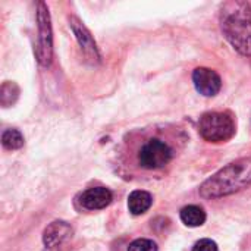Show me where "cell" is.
<instances>
[{
	"label": "cell",
	"instance_id": "obj_10",
	"mask_svg": "<svg viewBox=\"0 0 251 251\" xmlns=\"http://www.w3.org/2000/svg\"><path fill=\"white\" fill-rule=\"evenodd\" d=\"M153 204V199L147 191L137 190L132 191L128 197V209L132 215H143L146 213Z\"/></svg>",
	"mask_w": 251,
	"mask_h": 251
},
{
	"label": "cell",
	"instance_id": "obj_9",
	"mask_svg": "<svg viewBox=\"0 0 251 251\" xmlns=\"http://www.w3.org/2000/svg\"><path fill=\"white\" fill-rule=\"evenodd\" d=\"M71 26H72L74 34L76 35V38H78L81 47L84 49V53H85L88 57H91V59H99V51H97L96 43L93 41V38H91L88 29H87L79 21H76L75 18L71 19Z\"/></svg>",
	"mask_w": 251,
	"mask_h": 251
},
{
	"label": "cell",
	"instance_id": "obj_11",
	"mask_svg": "<svg viewBox=\"0 0 251 251\" xmlns=\"http://www.w3.org/2000/svg\"><path fill=\"white\" fill-rule=\"evenodd\" d=\"M181 221L191 228L201 226L206 222V212L200 206H187L181 210Z\"/></svg>",
	"mask_w": 251,
	"mask_h": 251
},
{
	"label": "cell",
	"instance_id": "obj_7",
	"mask_svg": "<svg viewBox=\"0 0 251 251\" xmlns=\"http://www.w3.org/2000/svg\"><path fill=\"white\" fill-rule=\"evenodd\" d=\"M110 203H112V193L104 187L88 188L79 196V204L87 210H100L107 207Z\"/></svg>",
	"mask_w": 251,
	"mask_h": 251
},
{
	"label": "cell",
	"instance_id": "obj_3",
	"mask_svg": "<svg viewBox=\"0 0 251 251\" xmlns=\"http://www.w3.org/2000/svg\"><path fill=\"white\" fill-rule=\"evenodd\" d=\"M251 184V159H240L229 163L201 187L200 194L204 199H221L234 194Z\"/></svg>",
	"mask_w": 251,
	"mask_h": 251
},
{
	"label": "cell",
	"instance_id": "obj_8",
	"mask_svg": "<svg viewBox=\"0 0 251 251\" xmlns=\"http://www.w3.org/2000/svg\"><path fill=\"white\" fill-rule=\"evenodd\" d=\"M71 235H72V229L69 225H66L65 222H53L44 231L43 240L49 249H54V247L60 246L63 241H66Z\"/></svg>",
	"mask_w": 251,
	"mask_h": 251
},
{
	"label": "cell",
	"instance_id": "obj_5",
	"mask_svg": "<svg viewBox=\"0 0 251 251\" xmlns=\"http://www.w3.org/2000/svg\"><path fill=\"white\" fill-rule=\"evenodd\" d=\"M37 21H38V46L35 50L37 59L43 66H49L51 62L53 54V43H51V25H50V15L47 10V6L40 1L38 3V12H37Z\"/></svg>",
	"mask_w": 251,
	"mask_h": 251
},
{
	"label": "cell",
	"instance_id": "obj_12",
	"mask_svg": "<svg viewBox=\"0 0 251 251\" xmlns=\"http://www.w3.org/2000/svg\"><path fill=\"white\" fill-rule=\"evenodd\" d=\"M1 144L7 150H18L24 146V137L18 129H6L1 135Z\"/></svg>",
	"mask_w": 251,
	"mask_h": 251
},
{
	"label": "cell",
	"instance_id": "obj_13",
	"mask_svg": "<svg viewBox=\"0 0 251 251\" xmlns=\"http://www.w3.org/2000/svg\"><path fill=\"white\" fill-rule=\"evenodd\" d=\"M128 251H157V246L151 240L140 238V240H135L134 243L129 244Z\"/></svg>",
	"mask_w": 251,
	"mask_h": 251
},
{
	"label": "cell",
	"instance_id": "obj_4",
	"mask_svg": "<svg viewBox=\"0 0 251 251\" xmlns=\"http://www.w3.org/2000/svg\"><path fill=\"white\" fill-rule=\"evenodd\" d=\"M200 135L210 143H225L235 134V122L229 113L210 112L200 118Z\"/></svg>",
	"mask_w": 251,
	"mask_h": 251
},
{
	"label": "cell",
	"instance_id": "obj_1",
	"mask_svg": "<svg viewBox=\"0 0 251 251\" xmlns=\"http://www.w3.org/2000/svg\"><path fill=\"white\" fill-rule=\"evenodd\" d=\"M187 141L174 126L135 129L124 140L119 163L128 178H154L168 172Z\"/></svg>",
	"mask_w": 251,
	"mask_h": 251
},
{
	"label": "cell",
	"instance_id": "obj_2",
	"mask_svg": "<svg viewBox=\"0 0 251 251\" xmlns=\"http://www.w3.org/2000/svg\"><path fill=\"white\" fill-rule=\"evenodd\" d=\"M221 28L238 53L251 56V6L247 1L224 3L221 9Z\"/></svg>",
	"mask_w": 251,
	"mask_h": 251
},
{
	"label": "cell",
	"instance_id": "obj_14",
	"mask_svg": "<svg viewBox=\"0 0 251 251\" xmlns=\"http://www.w3.org/2000/svg\"><path fill=\"white\" fill-rule=\"evenodd\" d=\"M193 251H218V246L215 241L204 238V240H200L194 244Z\"/></svg>",
	"mask_w": 251,
	"mask_h": 251
},
{
	"label": "cell",
	"instance_id": "obj_6",
	"mask_svg": "<svg viewBox=\"0 0 251 251\" xmlns=\"http://www.w3.org/2000/svg\"><path fill=\"white\" fill-rule=\"evenodd\" d=\"M193 81L196 90L206 97L216 96L222 87L221 76L209 68H197L193 74Z\"/></svg>",
	"mask_w": 251,
	"mask_h": 251
}]
</instances>
